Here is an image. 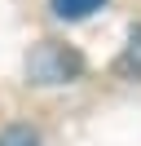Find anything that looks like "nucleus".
I'll list each match as a JSON object with an SVG mask.
<instances>
[{
  "mask_svg": "<svg viewBox=\"0 0 141 146\" xmlns=\"http://www.w3.org/2000/svg\"><path fill=\"white\" fill-rule=\"evenodd\" d=\"M84 75V58L79 49L57 44V40H40L26 53V84H40V89H53V84H75Z\"/></svg>",
  "mask_w": 141,
  "mask_h": 146,
  "instance_id": "nucleus-1",
  "label": "nucleus"
},
{
  "mask_svg": "<svg viewBox=\"0 0 141 146\" xmlns=\"http://www.w3.org/2000/svg\"><path fill=\"white\" fill-rule=\"evenodd\" d=\"M0 146H40V133L31 124H9L0 128Z\"/></svg>",
  "mask_w": 141,
  "mask_h": 146,
  "instance_id": "nucleus-3",
  "label": "nucleus"
},
{
  "mask_svg": "<svg viewBox=\"0 0 141 146\" xmlns=\"http://www.w3.org/2000/svg\"><path fill=\"white\" fill-rule=\"evenodd\" d=\"M106 0H49V9L57 13L62 22H79V18H88V13H97Z\"/></svg>",
  "mask_w": 141,
  "mask_h": 146,
  "instance_id": "nucleus-2",
  "label": "nucleus"
},
{
  "mask_svg": "<svg viewBox=\"0 0 141 146\" xmlns=\"http://www.w3.org/2000/svg\"><path fill=\"white\" fill-rule=\"evenodd\" d=\"M119 71H123V75H137V80H141V27L132 31L128 49H123V58H119Z\"/></svg>",
  "mask_w": 141,
  "mask_h": 146,
  "instance_id": "nucleus-4",
  "label": "nucleus"
}]
</instances>
